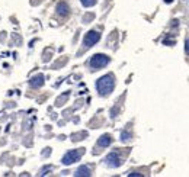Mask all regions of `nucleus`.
I'll list each match as a JSON object with an SVG mask.
<instances>
[{
	"mask_svg": "<svg viewBox=\"0 0 189 177\" xmlns=\"http://www.w3.org/2000/svg\"><path fill=\"white\" fill-rule=\"evenodd\" d=\"M57 13H58L60 16H63V18L68 16V13H70L68 5H67L66 2H58V5H57Z\"/></svg>",
	"mask_w": 189,
	"mask_h": 177,
	"instance_id": "6",
	"label": "nucleus"
},
{
	"mask_svg": "<svg viewBox=\"0 0 189 177\" xmlns=\"http://www.w3.org/2000/svg\"><path fill=\"white\" fill-rule=\"evenodd\" d=\"M83 152H84V148H80V150H71V151H68V152L63 157V164L70 165V164H73V163L79 161V160L81 158Z\"/></svg>",
	"mask_w": 189,
	"mask_h": 177,
	"instance_id": "3",
	"label": "nucleus"
},
{
	"mask_svg": "<svg viewBox=\"0 0 189 177\" xmlns=\"http://www.w3.org/2000/svg\"><path fill=\"white\" fill-rule=\"evenodd\" d=\"M76 177H89L90 176V167L89 165H80L77 171L74 173Z\"/></svg>",
	"mask_w": 189,
	"mask_h": 177,
	"instance_id": "7",
	"label": "nucleus"
},
{
	"mask_svg": "<svg viewBox=\"0 0 189 177\" xmlns=\"http://www.w3.org/2000/svg\"><path fill=\"white\" fill-rule=\"evenodd\" d=\"M164 2H166V3H172V2H173V0H164Z\"/></svg>",
	"mask_w": 189,
	"mask_h": 177,
	"instance_id": "16",
	"label": "nucleus"
},
{
	"mask_svg": "<svg viewBox=\"0 0 189 177\" xmlns=\"http://www.w3.org/2000/svg\"><path fill=\"white\" fill-rule=\"evenodd\" d=\"M29 84H31L32 87H35V89L41 87V86L44 84V75H42V74H38V75L32 77V78L29 80Z\"/></svg>",
	"mask_w": 189,
	"mask_h": 177,
	"instance_id": "8",
	"label": "nucleus"
},
{
	"mask_svg": "<svg viewBox=\"0 0 189 177\" xmlns=\"http://www.w3.org/2000/svg\"><path fill=\"white\" fill-rule=\"evenodd\" d=\"M80 137H86V132H81V134H73V141H79V139H83V138H80Z\"/></svg>",
	"mask_w": 189,
	"mask_h": 177,
	"instance_id": "13",
	"label": "nucleus"
},
{
	"mask_svg": "<svg viewBox=\"0 0 189 177\" xmlns=\"http://www.w3.org/2000/svg\"><path fill=\"white\" fill-rule=\"evenodd\" d=\"M128 176H130V177H141V174H140V173H130Z\"/></svg>",
	"mask_w": 189,
	"mask_h": 177,
	"instance_id": "15",
	"label": "nucleus"
},
{
	"mask_svg": "<svg viewBox=\"0 0 189 177\" xmlns=\"http://www.w3.org/2000/svg\"><path fill=\"white\" fill-rule=\"evenodd\" d=\"M115 87V78L112 74H106L96 81V89L101 96H109Z\"/></svg>",
	"mask_w": 189,
	"mask_h": 177,
	"instance_id": "1",
	"label": "nucleus"
},
{
	"mask_svg": "<svg viewBox=\"0 0 189 177\" xmlns=\"http://www.w3.org/2000/svg\"><path fill=\"white\" fill-rule=\"evenodd\" d=\"M105 161H106V164H108L109 167H119V165H121V158H119L118 152H111V154H108L106 158H105Z\"/></svg>",
	"mask_w": 189,
	"mask_h": 177,
	"instance_id": "5",
	"label": "nucleus"
},
{
	"mask_svg": "<svg viewBox=\"0 0 189 177\" xmlns=\"http://www.w3.org/2000/svg\"><path fill=\"white\" fill-rule=\"evenodd\" d=\"M80 2L84 8H92V6L96 5V0H80Z\"/></svg>",
	"mask_w": 189,
	"mask_h": 177,
	"instance_id": "11",
	"label": "nucleus"
},
{
	"mask_svg": "<svg viewBox=\"0 0 189 177\" xmlns=\"http://www.w3.org/2000/svg\"><path fill=\"white\" fill-rule=\"evenodd\" d=\"M109 64V57L105 55V54H94L92 58H90V67L93 70H99V68H103L105 65Z\"/></svg>",
	"mask_w": 189,
	"mask_h": 177,
	"instance_id": "2",
	"label": "nucleus"
},
{
	"mask_svg": "<svg viewBox=\"0 0 189 177\" xmlns=\"http://www.w3.org/2000/svg\"><path fill=\"white\" fill-rule=\"evenodd\" d=\"M99 39H101V34H99V32H96V31H90V32H87V34L84 35L83 45H84L86 48H90V47H93L94 44H96Z\"/></svg>",
	"mask_w": 189,
	"mask_h": 177,
	"instance_id": "4",
	"label": "nucleus"
},
{
	"mask_svg": "<svg viewBox=\"0 0 189 177\" xmlns=\"http://www.w3.org/2000/svg\"><path fill=\"white\" fill-rule=\"evenodd\" d=\"M68 95H70L68 92H67V93H64V95H61V96H60V97L57 99V102H55V105H57V106H63V103H64V102L67 100V97H68Z\"/></svg>",
	"mask_w": 189,
	"mask_h": 177,
	"instance_id": "10",
	"label": "nucleus"
},
{
	"mask_svg": "<svg viewBox=\"0 0 189 177\" xmlns=\"http://www.w3.org/2000/svg\"><path fill=\"white\" fill-rule=\"evenodd\" d=\"M111 142H112V137L109 134H105V135H102L98 139V145L99 147H108V145H111Z\"/></svg>",
	"mask_w": 189,
	"mask_h": 177,
	"instance_id": "9",
	"label": "nucleus"
},
{
	"mask_svg": "<svg viewBox=\"0 0 189 177\" xmlns=\"http://www.w3.org/2000/svg\"><path fill=\"white\" fill-rule=\"evenodd\" d=\"M130 139H131V132L124 131V132L121 134V141H122V142H127V141H130Z\"/></svg>",
	"mask_w": 189,
	"mask_h": 177,
	"instance_id": "12",
	"label": "nucleus"
},
{
	"mask_svg": "<svg viewBox=\"0 0 189 177\" xmlns=\"http://www.w3.org/2000/svg\"><path fill=\"white\" fill-rule=\"evenodd\" d=\"M185 52L189 55V39H186V41H185Z\"/></svg>",
	"mask_w": 189,
	"mask_h": 177,
	"instance_id": "14",
	"label": "nucleus"
}]
</instances>
